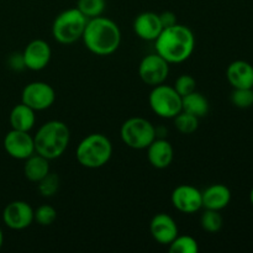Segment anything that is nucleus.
<instances>
[{
  "label": "nucleus",
  "instance_id": "nucleus-20",
  "mask_svg": "<svg viewBox=\"0 0 253 253\" xmlns=\"http://www.w3.org/2000/svg\"><path fill=\"white\" fill-rule=\"evenodd\" d=\"M51 172L49 168V160L44 158L43 156L35 152L34 155L30 156L25 160L24 165V174L30 182L39 183L40 180L43 179L48 173Z\"/></svg>",
  "mask_w": 253,
  "mask_h": 253
},
{
  "label": "nucleus",
  "instance_id": "nucleus-4",
  "mask_svg": "<svg viewBox=\"0 0 253 253\" xmlns=\"http://www.w3.org/2000/svg\"><path fill=\"white\" fill-rule=\"evenodd\" d=\"M113 156V143L103 133H90L79 142L76 158L79 165L88 169H98L108 165Z\"/></svg>",
  "mask_w": 253,
  "mask_h": 253
},
{
  "label": "nucleus",
  "instance_id": "nucleus-32",
  "mask_svg": "<svg viewBox=\"0 0 253 253\" xmlns=\"http://www.w3.org/2000/svg\"><path fill=\"white\" fill-rule=\"evenodd\" d=\"M2 244H4V235H2L1 229H0V249H1Z\"/></svg>",
  "mask_w": 253,
  "mask_h": 253
},
{
  "label": "nucleus",
  "instance_id": "nucleus-13",
  "mask_svg": "<svg viewBox=\"0 0 253 253\" xmlns=\"http://www.w3.org/2000/svg\"><path fill=\"white\" fill-rule=\"evenodd\" d=\"M22 57H24L25 68L34 72L42 71V69L48 66L49 61H51V46L44 40H32L25 47L24 52H22Z\"/></svg>",
  "mask_w": 253,
  "mask_h": 253
},
{
  "label": "nucleus",
  "instance_id": "nucleus-14",
  "mask_svg": "<svg viewBox=\"0 0 253 253\" xmlns=\"http://www.w3.org/2000/svg\"><path fill=\"white\" fill-rule=\"evenodd\" d=\"M150 232L156 242L166 246L179 235L175 220L165 212H160L152 217L150 222Z\"/></svg>",
  "mask_w": 253,
  "mask_h": 253
},
{
  "label": "nucleus",
  "instance_id": "nucleus-17",
  "mask_svg": "<svg viewBox=\"0 0 253 253\" xmlns=\"http://www.w3.org/2000/svg\"><path fill=\"white\" fill-rule=\"evenodd\" d=\"M226 78L232 88H253V66L246 61H234L226 69Z\"/></svg>",
  "mask_w": 253,
  "mask_h": 253
},
{
  "label": "nucleus",
  "instance_id": "nucleus-29",
  "mask_svg": "<svg viewBox=\"0 0 253 253\" xmlns=\"http://www.w3.org/2000/svg\"><path fill=\"white\" fill-rule=\"evenodd\" d=\"M173 86L177 90V93L183 98V96L193 93L197 89V81L189 74H182V76L178 77Z\"/></svg>",
  "mask_w": 253,
  "mask_h": 253
},
{
  "label": "nucleus",
  "instance_id": "nucleus-33",
  "mask_svg": "<svg viewBox=\"0 0 253 253\" xmlns=\"http://www.w3.org/2000/svg\"><path fill=\"white\" fill-rule=\"evenodd\" d=\"M250 200H251V204L253 205V188H252L251 193H250Z\"/></svg>",
  "mask_w": 253,
  "mask_h": 253
},
{
  "label": "nucleus",
  "instance_id": "nucleus-7",
  "mask_svg": "<svg viewBox=\"0 0 253 253\" xmlns=\"http://www.w3.org/2000/svg\"><path fill=\"white\" fill-rule=\"evenodd\" d=\"M148 104L151 110L162 119H174L182 111V96L174 86L165 83L153 86L148 95Z\"/></svg>",
  "mask_w": 253,
  "mask_h": 253
},
{
  "label": "nucleus",
  "instance_id": "nucleus-11",
  "mask_svg": "<svg viewBox=\"0 0 253 253\" xmlns=\"http://www.w3.org/2000/svg\"><path fill=\"white\" fill-rule=\"evenodd\" d=\"M2 221L11 230H25L34 222V209L24 200H14L4 208Z\"/></svg>",
  "mask_w": 253,
  "mask_h": 253
},
{
  "label": "nucleus",
  "instance_id": "nucleus-23",
  "mask_svg": "<svg viewBox=\"0 0 253 253\" xmlns=\"http://www.w3.org/2000/svg\"><path fill=\"white\" fill-rule=\"evenodd\" d=\"M222 224H224V220L220 215V211H216V210L205 209V211L200 216V226L209 234L219 232L221 230Z\"/></svg>",
  "mask_w": 253,
  "mask_h": 253
},
{
  "label": "nucleus",
  "instance_id": "nucleus-27",
  "mask_svg": "<svg viewBox=\"0 0 253 253\" xmlns=\"http://www.w3.org/2000/svg\"><path fill=\"white\" fill-rule=\"evenodd\" d=\"M231 103L239 109H249L253 105V88H235L231 93Z\"/></svg>",
  "mask_w": 253,
  "mask_h": 253
},
{
  "label": "nucleus",
  "instance_id": "nucleus-10",
  "mask_svg": "<svg viewBox=\"0 0 253 253\" xmlns=\"http://www.w3.org/2000/svg\"><path fill=\"white\" fill-rule=\"evenodd\" d=\"M2 145H4L7 155L15 160L25 161L36 152L35 151L34 136L30 135V132H26V131L11 128L5 135Z\"/></svg>",
  "mask_w": 253,
  "mask_h": 253
},
{
  "label": "nucleus",
  "instance_id": "nucleus-26",
  "mask_svg": "<svg viewBox=\"0 0 253 253\" xmlns=\"http://www.w3.org/2000/svg\"><path fill=\"white\" fill-rule=\"evenodd\" d=\"M59 177L57 173L49 172L43 179L40 180L37 183V187H39V192L42 197L44 198H51L58 192L59 189Z\"/></svg>",
  "mask_w": 253,
  "mask_h": 253
},
{
  "label": "nucleus",
  "instance_id": "nucleus-6",
  "mask_svg": "<svg viewBox=\"0 0 253 253\" xmlns=\"http://www.w3.org/2000/svg\"><path fill=\"white\" fill-rule=\"evenodd\" d=\"M120 137L127 147L132 150H146L157 137L156 127L147 119L135 116L121 125Z\"/></svg>",
  "mask_w": 253,
  "mask_h": 253
},
{
  "label": "nucleus",
  "instance_id": "nucleus-31",
  "mask_svg": "<svg viewBox=\"0 0 253 253\" xmlns=\"http://www.w3.org/2000/svg\"><path fill=\"white\" fill-rule=\"evenodd\" d=\"M10 64H11V67L15 69V71H21V69H24L25 62H24V57H22V53L14 54V56L10 58Z\"/></svg>",
  "mask_w": 253,
  "mask_h": 253
},
{
  "label": "nucleus",
  "instance_id": "nucleus-21",
  "mask_svg": "<svg viewBox=\"0 0 253 253\" xmlns=\"http://www.w3.org/2000/svg\"><path fill=\"white\" fill-rule=\"evenodd\" d=\"M209 101L199 91L194 90L193 93L182 98V110L189 113L197 118H204L209 113Z\"/></svg>",
  "mask_w": 253,
  "mask_h": 253
},
{
  "label": "nucleus",
  "instance_id": "nucleus-5",
  "mask_svg": "<svg viewBox=\"0 0 253 253\" xmlns=\"http://www.w3.org/2000/svg\"><path fill=\"white\" fill-rule=\"evenodd\" d=\"M88 20L77 7L64 10L52 24V36L61 44L74 43L82 40Z\"/></svg>",
  "mask_w": 253,
  "mask_h": 253
},
{
  "label": "nucleus",
  "instance_id": "nucleus-19",
  "mask_svg": "<svg viewBox=\"0 0 253 253\" xmlns=\"http://www.w3.org/2000/svg\"><path fill=\"white\" fill-rule=\"evenodd\" d=\"M35 113L36 111L34 109L25 105L24 103H20L17 105H15L12 108V110L10 111L9 115V121L10 125H11V128L30 132L34 128L35 124H36V115H35Z\"/></svg>",
  "mask_w": 253,
  "mask_h": 253
},
{
  "label": "nucleus",
  "instance_id": "nucleus-18",
  "mask_svg": "<svg viewBox=\"0 0 253 253\" xmlns=\"http://www.w3.org/2000/svg\"><path fill=\"white\" fill-rule=\"evenodd\" d=\"M202 197L204 209L220 211L231 202V190L225 184H212L202 192Z\"/></svg>",
  "mask_w": 253,
  "mask_h": 253
},
{
  "label": "nucleus",
  "instance_id": "nucleus-16",
  "mask_svg": "<svg viewBox=\"0 0 253 253\" xmlns=\"http://www.w3.org/2000/svg\"><path fill=\"white\" fill-rule=\"evenodd\" d=\"M148 162L157 169L169 167L174 158V150L169 141L162 137H156L147 148Z\"/></svg>",
  "mask_w": 253,
  "mask_h": 253
},
{
  "label": "nucleus",
  "instance_id": "nucleus-12",
  "mask_svg": "<svg viewBox=\"0 0 253 253\" xmlns=\"http://www.w3.org/2000/svg\"><path fill=\"white\" fill-rule=\"evenodd\" d=\"M170 202L174 209L184 214H194L203 208L202 192L190 184H180L174 188Z\"/></svg>",
  "mask_w": 253,
  "mask_h": 253
},
{
  "label": "nucleus",
  "instance_id": "nucleus-15",
  "mask_svg": "<svg viewBox=\"0 0 253 253\" xmlns=\"http://www.w3.org/2000/svg\"><path fill=\"white\" fill-rule=\"evenodd\" d=\"M163 26L161 22L160 14L152 11L141 12L133 21V31L145 41H155L162 32Z\"/></svg>",
  "mask_w": 253,
  "mask_h": 253
},
{
  "label": "nucleus",
  "instance_id": "nucleus-8",
  "mask_svg": "<svg viewBox=\"0 0 253 253\" xmlns=\"http://www.w3.org/2000/svg\"><path fill=\"white\" fill-rule=\"evenodd\" d=\"M56 100V91L46 82H31L22 89L21 103L35 111L49 109Z\"/></svg>",
  "mask_w": 253,
  "mask_h": 253
},
{
  "label": "nucleus",
  "instance_id": "nucleus-3",
  "mask_svg": "<svg viewBox=\"0 0 253 253\" xmlns=\"http://www.w3.org/2000/svg\"><path fill=\"white\" fill-rule=\"evenodd\" d=\"M34 141L36 153L49 161L56 160L66 152L71 141V131L63 121H47L37 130Z\"/></svg>",
  "mask_w": 253,
  "mask_h": 253
},
{
  "label": "nucleus",
  "instance_id": "nucleus-30",
  "mask_svg": "<svg viewBox=\"0 0 253 253\" xmlns=\"http://www.w3.org/2000/svg\"><path fill=\"white\" fill-rule=\"evenodd\" d=\"M160 19H161V22H162L163 29L173 26V25L177 24V16H175L174 12L172 11L162 12V14H160Z\"/></svg>",
  "mask_w": 253,
  "mask_h": 253
},
{
  "label": "nucleus",
  "instance_id": "nucleus-1",
  "mask_svg": "<svg viewBox=\"0 0 253 253\" xmlns=\"http://www.w3.org/2000/svg\"><path fill=\"white\" fill-rule=\"evenodd\" d=\"M156 53L169 64L182 63L190 58L195 48V36L185 25L175 24L162 30L155 40Z\"/></svg>",
  "mask_w": 253,
  "mask_h": 253
},
{
  "label": "nucleus",
  "instance_id": "nucleus-9",
  "mask_svg": "<svg viewBox=\"0 0 253 253\" xmlns=\"http://www.w3.org/2000/svg\"><path fill=\"white\" fill-rule=\"evenodd\" d=\"M169 74V63L158 53H151L143 57L138 66L141 81L151 86L165 83Z\"/></svg>",
  "mask_w": 253,
  "mask_h": 253
},
{
  "label": "nucleus",
  "instance_id": "nucleus-28",
  "mask_svg": "<svg viewBox=\"0 0 253 253\" xmlns=\"http://www.w3.org/2000/svg\"><path fill=\"white\" fill-rule=\"evenodd\" d=\"M57 220V210L51 205H41L34 210V221L41 226H49Z\"/></svg>",
  "mask_w": 253,
  "mask_h": 253
},
{
  "label": "nucleus",
  "instance_id": "nucleus-24",
  "mask_svg": "<svg viewBox=\"0 0 253 253\" xmlns=\"http://www.w3.org/2000/svg\"><path fill=\"white\" fill-rule=\"evenodd\" d=\"M174 125L183 135H192L199 127V118L182 110L174 118Z\"/></svg>",
  "mask_w": 253,
  "mask_h": 253
},
{
  "label": "nucleus",
  "instance_id": "nucleus-2",
  "mask_svg": "<svg viewBox=\"0 0 253 253\" xmlns=\"http://www.w3.org/2000/svg\"><path fill=\"white\" fill-rule=\"evenodd\" d=\"M82 40L89 52L109 56L120 47L121 30L115 21L100 15L88 20Z\"/></svg>",
  "mask_w": 253,
  "mask_h": 253
},
{
  "label": "nucleus",
  "instance_id": "nucleus-25",
  "mask_svg": "<svg viewBox=\"0 0 253 253\" xmlns=\"http://www.w3.org/2000/svg\"><path fill=\"white\" fill-rule=\"evenodd\" d=\"M105 7V0H78V2H77V9L88 19H93V17L103 15Z\"/></svg>",
  "mask_w": 253,
  "mask_h": 253
},
{
  "label": "nucleus",
  "instance_id": "nucleus-22",
  "mask_svg": "<svg viewBox=\"0 0 253 253\" xmlns=\"http://www.w3.org/2000/svg\"><path fill=\"white\" fill-rule=\"evenodd\" d=\"M170 253H198L199 252V244L194 237L189 235H178L169 245Z\"/></svg>",
  "mask_w": 253,
  "mask_h": 253
}]
</instances>
